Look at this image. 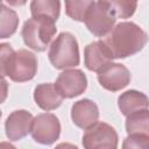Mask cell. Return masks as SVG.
<instances>
[{
	"label": "cell",
	"instance_id": "52a82bcc",
	"mask_svg": "<svg viewBox=\"0 0 149 149\" xmlns=\"http://www.w3.org/2000/svg\"><path fill=\"white\" fill-rule=\"evenodd\" d=\"M61 130V122L55 114L42 113L34 118L30 134L35 142L50 146L58 140Z\"/></svg>",
	"mask_w": 149,
	"mask_h": 149
},
{
	"label": "cell",
	"instance_id": "44dd1931",
	"mask_svg": "<svg viewBox=\"0 0 149 149\" xmlns=\"http://www.w3.org/2000/svg\"><path fill=\"white\" fill-rule=\"evenodd\" d=\"M54 149H78L77 146L72 144V143H68V142H62L59 144H57Z\"/></svg>",
	"mask_w": 149,
	"mask_h": 149
},
{
	"label": "cell",
	"instance_id": "7a4b0ae2",
	"mask_svg": "<svg viewBox=\"0 0 149 149\" xmlns=\"http://www.w3.org/2000/svg\"><path fill=\"white\" fill-rule=\"evenodd\" d=\"M1 76L9 77L15 83L31 80L37 72V58L34 52L20 49L14 51L8 43L0 44Z\"/></svg>",
	"mask_w": 149,
	"mask_h": 149
},
{
	"label": "cell",
	"instance_id": "e0dca14e",
	"mask_svg": "<svg viewBox=\"0 0 149 149\" xmlns=\"http://www.w3.org/2000/svg\"><path fill=\"white\" fill-rule=\"evenodd\" d=\"M19 26V17L15 10L8 8L3 2L1 5V27H0V38H7L12 36Z\"/></svg>",
	"mask_w": 149,
	"mask_h": 149
},
{
	"label": "cell",
	"instance_id": "8fae6325",
	"mask_svg": "<svg viewBox=\"0 0 149 149\" xmlns=\"http://www.w3.org/2000/svg\"><path fill=\"white\" fill-rule=\"evenodd\" d=\"M71 119L77 127L87 130L98 122L99 108L93 100L80 99L71 107Z\"/></svg>",
	"mask_w": 149,
	"mask_h": 149
},
{
	"label": "cell",
	"instance_id": "7c38bea8",
	"mask_svg": "<svg viewBox=\"0 0 149 149\" xmlns=\"http://www.w3.org/2000/svg\"><path fill=\"white\" fill-rule=\"evenodd\" d=\"M112 61L113 57L101 40L87 44L84 49V64L90 71L99 72L107 64L112 63Z\"/></svg>",
	"mask_w": 149,
	"mask_h": 149
},
{
	"label": "cell",
	"instance_id": "d6986e66",
	"mask_svg": "<svg viewBox=\"0 0 149 149\" xmlns=\"http://www.w3.org/2000/svg\"><path fill=\"white\" fill-rule=\"evenodd\" d=\"M109 6L113 10V13L115 14L116 19L121 17V19H128L130 16H133V14L136 10L137 7V2L135 1H122V0H112L108 1Z\"/></svg>",
	"mask_w": 149,
	"mask_h": 149
},
{
	"label": "cell",
	"instance_id": "7402d4cb",
	"mask_svg": "<svg viewBox=\"0 0 149 149\" xmlns=\"http://www.w3.org/2000/svg\"><path fill=\"white\" fill-rule=\"evenodd\" d=\"M0 149H16L13 144H10L9 142H1L0 143Z\"/></svg>",
	"mask_w": 149,
	"mask_h": 149
},
{
	"label": "cell",
	"instance_id": "5bb4252c",
	"mask_svg": "<svg viewBox=\"0 0 149 149\" xmlns=\"http://www.w3.org/2000/svg\"><path fill=\"white\" fill-rule=\"evenodd\" d=\"M118 106L122 115L128 116L137 111L148 109L149 98L140 91L128 90L121 93L118 98Z\"/></svg>",
	"mask_w": 149,
	"mask_h": 149
},
{
	"label": "cell",
	"instance_id": "277c9868",
	"mask_svg": "<svg viewBox=\"0 0 149 149\" xmlns=\"http://www.w3.org/2000/svg\"><path fill=\"white\" fill-rule=\"evenodd\" d=\"M57 28L55 21L48 17L38 16L28 19L22 27L21 36L24 44L38 52L44 51L51 42Z\"/></svg>",
	"mask_w": 149,
	"mask_h": 149
},
{
	"label": "cell",
	"instance_id": "5b68a950",
	"mask_svg": "<svg viewBox=\"0 0 149 149\" xmlns=\"http://www.w3.org/2000/svg\"><path fill=\"white\" fill-rule=\"evenodd\" d=\"M86 28L98 37H105L111 33L116 22L108 1H92L84 20Z\"/></svg>",
	"mask_w": 149,
	"mask_h": 149
},
{
	"label": "cell",
	"instance_id": "ba28073f",
	"mask_svg": "<svg viewBox=\"0 0 149 149\" xmlns=\"http://www.w3.org/2000/svg\"><path fill=\"white\" fill-rule=\"evenodd\" d=\"M55 86L63 98L71 99L85 92L87 87V78L79 69L65 70L58 74Z\"/></svg>",
	"mask_w": 149,
	"mask_h": 149
},
{
	"label": "cell",
	"instance_id": "4fadbf2b",
	"mask_svg": "<svg viewBox=\"0 0 149 149\" xmlns=\"http://www.w3.org/2000/svg\"><path fill=\"white\" fill-rule=\"evenodd\" d=\"M63 99L64 98L52 83L38 84L34 90V100L36 105L47 112L58 108L62 105Z\"/></svg>",
	"mask_w": 149,
	"mask_h": 149
},
{
	"label": "cell",
	"instance_id": "30bf717a",
	"mask_svg": "<svg viewBox=\"0 0 149 149\" xmlns=\"http://www.w3.org/2000/svg\"><path fill=\"white\" fill-rule=\"evenodd\" d=\"M33 115L26 109H17L12 112L5 121L6 136L9 141L22 140L31 132L33 126Z\"/></svg>",
	"mask_w": 149,
	"mask_h": 149
},
{
	"label": "cell",
	"instance_id": "9c48e42d",
	"mask_svg": "<svg viewBox=\"0 0 149 149\" xmlns=\"http://www.w3.org/2000/svg\"><path fill=\"white\" fill-rule=\"evenodd\" d=\"M129 70L120 63H109L98 72L99 84L107 91L118 92L130 83Z\"/></svg>",
	"mask_w": 149,
	"mask_h": 149
},
{
	"label": "cell",
	"instance_id": "9a60e30c",
	"mask_svg": "<svg viewBox=\"0 0 149 149\" xmlns=\"http://www.w3.org/2000/svg\"><path fill=\"white\" fill-rule=\"evenodd\" d=\"M31 17H48L57 21L61 13V2L56 0H34L30 2Z\"/></svg>",
	"mask_w": 149,
	"mask_h": 149
},
{
	"label": "cell",
	"instance_id": "2e32d148",
	"mask_svg": "<svg viewBox=\"0 0 149 149\" xmlns=\"http://www.w3.org/2000/svg\"><path fill=\"white\" fill-rule=\"evenodd\" d=\"M126 132L129 134H143L149 136V109L137 111L126 119Z\"/></svg>",
	"mask_w": 149,
	"mask_h": 149
},
{
	"label": "cell",
	"instance_id": "ffe728a7",
	"mask_svg": "<svg viewBox=\"0 0 149 149\" xmlns=\"http://www.w3.org/2000/svg\"><path fill=\"white\" fill-rule=\"evenodd\" d=\"M122 149H149V136L129 134L122 142Z\"/></svg>",
	"mask_w": 149,
	"mask_h": 149
},
{
	"label": "cell",
	"instance_id": "ac0fdd59",
	"mask_svg": "<svg viewBox=\"0 0 149 149\" xmlns=\"http://www.w3.org/2000/svg\"><path fill=\"white\" fill-rule=\"evenodd\" d=\"M91 0H83V1H65V13L71 19L84 22L86 12L91 5Z\"/></svg>",
	"mask_w": 149,
	"mask_h": 149
},
{
	"label": "cell",
	"instance_id": "6da1fadb",
	"mask_svg": "<svg viewBox=\"0 0 149 149\" xmlns=\"http://www.w3.org/2000/svg\"><path fill=\"white\" fill-rule=\"evenodd\" d=\"M148 34L136 23L123 21L114 26L101 41L113 59L127 58L141 51L148 42Z\"/></svg>",
	"mask_w": 149,
	"mask_h": 149
},
{
	"label": "cell",
	"instance_id": "3957f363",
	"mask_svg": "<svg viewBox=\"0 0 149 149\" xmlns=\"http://www.w3.org/2000/svg\"><path fill=\"white\" fill-rule=\"evenodd\" d=\"M48 57L52 66L58 70H65L79 65L80 56L76 37L68 31L61 33L52 41Z\"/></svg>",
	"mask_w": 149,
	"mask_h": 149
},
{
	"label": "cell",
	"instance_id": "8992f818",
	"mask_svg": "<svg viewBox=\"0 0 149 149\" xmlns=\"http://www.w3.org/2000/svg\"><path fill=\"white\" fill-rule=\"evenodd\" d=\"M84 149H118L119 136L114 127L106 122H97L83 135Z\"/></svg>",
	"mask_w": 149,
	"mask_h": 149
}]
</instances>
